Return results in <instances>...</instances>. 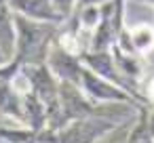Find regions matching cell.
<instances>
[{
  "label": "cell",
  "mask_w": 154,
  "mask_h": 143,
  "mask_svg": "<svg viewBox=\"0 0 154 143\" xmlns=\"http://www.w3.org/2000/svg\"><path fill=\"white\" fill-rule=\"evenodd\" d=\"M13 21H15V51L11 59L17 65L47 63V57H49L51 44L55 42L59 25L34 21L17 13H13Z\"/></svg>",
  "instance_id": "cell-1"
},
{
  "label": "cell",
  "mask_w": 154,
  "mask_h": 143,
  "mask_svg": "<svg viewBox=\"0 0 154 143\" xmlns=\"http://www.w3.org/2000/svg\"><path fill=\"white\" fill-rule=\"evenodd\" d=\"M118 122L122 120L110 116H87L70 120L55 130V139L57 143H99Z\"/></svg>",
  "instance_id": "cell-2"
},
{
  "label": "cell",
  "mask_w": 154,
  "mask_h": 143,
  "mask_svg": "<svg viewBox=\"0 0 154 143\" xmlns=\"http://www.w3.org/2000/svg\"><path fill=\"white\" fill-rule=\"evenodd\" d=\"M91 101L95 103H122V105H131V107H141L143 103H139L131 93H127L122 86L97 76L95 72H91L85 63H82V70H80V78H78V84H76Z\"/></svg>",
  "instance_id": "cell-3"
},
{
  "label": "cell",
  "mask_w": 154,
  "mask_h": 143,
  "mask_svg": "<svg viewBox=\"0 0 154 143\" xmlns=\"http://www.w3.org/2000/svg\"><path fill=\"white\" fill-rule=\"evenodd\" d=\"M80 59H82V63H85L91 72H95L97 76H101V78H106V80H110V82L122 86V88H125L127 93H131L139 103L148 105L146 99H143V95H141V88H139L137 84H133L131 80H127V78L122 76V72L118 70V65H116V61H114V57H112V51H87Z\"/></svg>",
  "instance_id": "cell-4"
},
{
  "label": "cell",
  "mask_w": 154,
  "mask_h": 143,
  "mask_svg": "<svg viewBox=\"0 0 154 143\" xmlns=\"http://www.w3.org/2000/svg\"><path fill=\"white\" fill-rule=\"evenodd\" d=\"M122 51L135 53L139 57H148L154 51V23H137L127 25L116 42Z\"/></svg>",
  "instance_id": "cell-5"
},
{
  "label": "cell",
  "mask_w": 154,
  "mask_h": 143,
  "mask_svg": "<svg viewBox=\"0 0 154 143\" xmlns=\"http://www.w3.org/2000/svg\"><path fill=\"white\" fill-rule=\"evenodd\" d=\"M13 13L23 15L34 21H45V23H57L61 25L66 17L59 13L53 0H9Z\"/></svg>",
  "instance_id": "cell-6"
},
{
  "label": "cell",
  "mask_w": 154,
  "mask_h": 143,
  "mask_svg": "<svg viewBox=\"0 0 154 143\" xmlns=\"http://www.w3.org/2000/svg\"><path fill=\"white\" fill-rule=\"evenodd\" d=\"M110 51H112V57H114L118 70L122 72V76L139 86V82L143 78V57H139L135 53H129V51H122L118 44H114Z\"/></svg>",
  "instance_id": "cell-7"
},
{
  "label": "cell",
  "mask_w": 154,
  "mask_h": 143,
  "mask_svg": "<svg viewBox=\"0 0 154 143\" xmlns=\"http://www.w3.org/2000/svg\"><path fill=\"white\" fill-rule=\"evenodd\" d=\"M0 49L5 57L11 59L15 51V21H13V9L9 0H0Z\"/></svg>",
  "instance_id": "cell-8"
},
{
  "label": "cell",
  "mask_w": 154,
  "mask_h": 143,
  "mask_svg": "<svg viewBox=\"0 0 154 143\" xmlns=\"http://www.w3.org/2000/svg\"><path fill=\"white\" fill-rule=\"evenodd\" d=\"M55 7L59 9V13L68 19L72 13H74V7H76V0H53Z\"/></svg>",
  "instance_id": "cell-9"
},
{
  "label": "cell",
  "mask_w": 154,
  "mask_h": 143,
  "mask_svg": "<svg viewBox=\"0 0 154 143\" xmlns=\"http://www.w3.org/2000/svg\"><path fill=\"white\" fill-rule=\"evenodd\" d=\"M141 95H143V99H146V103H148V105L152 107V105H154V76L146 80V86H143V91H141Z\"/></svg>",
  "instance_id": "cell-10"
},
{
  "label": "cell",
  "mask_w": 154,
  "mask_h": 143,
  "mask_svg": "<svg viewBox=\"0 0 154 143\" xmlns=\"http://www.w3.org/2000/svg\"><path fill=\"white\" fill-rule=\"evenodd\" d=\"M108 0H76V7L74 9H80V7H101Z\"/></svg>",
  "instance_id": "cell-11"
},
{
  "label": "cell",
  "mask_w": 154,
  "mask_h": 143,
  "mask_svg": "<svg viewBox=\"0 0 154 143\" xmlns=\"http://www.w3.org/2000/svg\"><path fill=\"white\" fill-rule=\"evenodd\" d=\"M133 2H139V4H150V7H154V0H133Z\"/></svg>",
  "instance_id": "cell-12"
},
{
  "label": "cell",
  "mask_w": 154,
  "mask_h": 143,
  "mask_svg": "<svg viewBox=\"0 0 154 143\" xmlns=\"http://www.w3.org/2000/svg\"><path fill=\"white\" fill-rule=\"evenodd\" d=\"M7 61H9V59L5 57V53H2V49H0V65H2V63H7Z\"/></svg>",
  "instance_id": "cell-13"
}]
</instances>
